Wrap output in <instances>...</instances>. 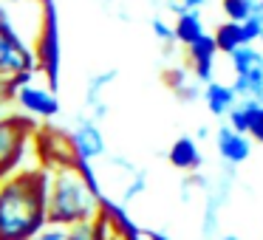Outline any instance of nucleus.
I'll list each match as a JSON object with an SVG mask.
<instances>
[{
    "label": "nucleus",
    "mask_w": 263,
    "mask_h": 240,
    "mask_svg": "<svg viewBox=\"0 0 263 240\" xmlns=\"http://www.w3.org/2000/svg\"><path fill=\"white\" fill-rule=\"evenodd\" d=\"M48 172L17 170L0 181V240H31L46 226Z\"/></svg>",
    "instance_id": "1"
},
{
    "label": "nucleus",
    "mask_w": 263,
    "mask_h": 240,
    "mask_svg": "<svg viewBox=\"0 0 263 240\" xmlns=\"http://www.w3.org/2000/svg\"><path fill=\"white\" fill-rule=\"evenodd\" d=\"M102 206L99 184L91 172V164L63 167L48 172L46 187V221L54 226H74L93 221Z\"/></svg>",
    "instance_id": "2"
},
{
    "label": "nucleus",
    "mask_w": 263,
    "mask_h": 240,
    "mask_svg": "<svg viewBox=\"0 0 263 240\" xmlns=\"http://www.w3.org/2000/svg\"><path fill=\"white\" fill-rule=\"evenodd\" d=\"M37 122L26 113H0V181L20 170Z\"/></svg>",
    "instance_id": "3"
},
{
    "label": "nucleus",
    "mask_w": 263,
    "mask_h": 240,
    "mask_svg": "<svg viewBox=\"0 0 263 240\" xmlns=\"http://www.w3.org/2000/svg\"><path fill=\"white\" fill-rule=\"evenodd\" d=\"M31 144H34V155H37V161H40V170H46V172L80 164L77 155H74V144H71L68 127L37 125L34 136H31Z\"/></svg>",
    "instance_id": "4"
},
{
    "label": "nucleus",
    "mask_w": 263,
    "mask_h": 240,
    "mask_svg": "<svg viewBox=\"0 0 263 240\" xmlns=\"http://www.w3.org/2000/svg\"><path fill=\"white\" fill-rule=\"evenodd\" d=\"M68 133H71L74 155H77L80 164H91V161L108 155V144H105V136H102V130H99V122H93L88 113L77 116L74 125L68 127Z\"/></svg>",
    "instance_id": "5"
},
{
    "label": "nucleus",
    "mask_w": 263,
    "mask_h": 240,
    "mask_svg": "<svg viewBox=\"0 0 263 240\" xmlns=\"http://www.w3.org/2000/svg\"><path fill=\"white\" fill-rule=\"evenodd\" d=\"M34 51L17 34H0V76L17 79V76H34Z\"/></svg>",
    "instance_id": "6"
},
{
    "label": "nucleus",
    "mask_w": 263,
    "mask_h": 240,
    "mask_svg": "<svg viewBox=\"0 0 263 240\" xmlns=\"http://www.w3.org/2000/svg\"><path fill=\"white\" fill-rule=\"evenodd\" d=\"M12 102H17L20 110H23L29 119H54V116L60 113L57 93H54L51 88H40V85H31V82H26V85H20L17 91H14Z\"/></svg>",
    "instance_id": "7"
},
{
    "label": "nucleus",
    "mask_w": 263,
    "mask_h": 240,
    "mask_svg": "<svg viewBox=\"0 0 263 240\" xmlns=\"http://www.w3.org/2000/svg\"><path fill=\"white\" fill-rule=\"evenodd\" d=\"M215 150L221 155L223 167H238L243 161H249L252 155V138L243 136V133H235L229 125H221L215 130Z\"/></svg>",
    "instance_id": "8"
},
{
    "label": "nucleus",
    "mask_w": 263,
    "mask_h": 240,
    "mask_svg": "<svg viewBox=\"0 0 263 240\" xmlns=\"http://www.w3.org/2000/svg\"><path fill=\"white\" fill-rule=\"evenodd\" d=\"M37 68L46 71V76L51 79V91L57 85V68H60V46H57V20H54V12L48 6V17H46V29L40 34V48L34 51Z\"/></svg>",
    "instance_id": "9"
},
{
    "label": "nucleus",
    "mask_w": 263,
    "mask_h": 240,
    "mask_svg": "<svg viewBox=\"0 0 263 240\" xmlns=\"http://www.w3.org/2000/svg\"><path fill=\"white\" fill-rule=\"evenodd\" d=\"M187 57H190V68H193V76L198 85H206L212 82V74H215V57L218 48L212 43V34H204L201 40H195L193 46H187Z\"/></svg>",
    "instance_id": "10"
},
{
    "label": "nucleus",
    "mask_w": 263,
    "mask_h": 240,
    "mask_svg": "<svg viewBox=\"0 0 263 240\" xmlns=\"http://www.w3.org/2000/svg\"><path fill=\"white\" fill-rule=\"evenodd\" d=\"M167 161H170L176 170L181 172H195L201 170V164H204V153H201L198 142H195L193 136H178L176 142H173V147L167 150Z\"/></svg>",
    "instance_id": "11"
},
{
    "label": "nucleus",
    "mask_w": 263,
    "mask_h": 240,
    "mask_svg": "<svg viewBox=\"0 0 263 240\" xmlns=\"http://www.w3.org/2000/svg\"><path fill=\"white\" fill-rule=\"evenodd\" d=\"M201 99L206 102V108H210L212 116H227L229 110L235 108V102H238V96L232 93V88L227 85V82H206V85H201Z\"/></svg>",
    "instance_id": "12"
},
{
    "label": "nucleus",
    "mask_w": 263,
    "mask_h": 240,
    "mask_svg": "<svg viewBox=\"0 0 263 240\" xmlns=\"http://www.w3.org/2000/svg\"><path fill=\"white\" fill-rule=\"evenodd\" d=\"M110 79H116V68H108L105 74H99V76H91V82H88V91H85V105H88V110H91V119L93 122H102L105 116H108V108H105V102L99 99V93L105 91V88L110 85Z\"/></svg>",
    "instance_id": "13"
},
{
    "label": "nucleus",
    "mask_w": 263,
    "mask_h": 240,
    "mask_svg": "<svg viewBox=\"0 0 263 240\" xmlns=\"http://www.w3.org/2000/svg\"><path fill=\"white\" fill-rule=\"evenodd\" d=\"M206 31H204V20H201V12H184L178 14L176 26H173V37H176L178 46H193L195 40H201Z\"/></svg>",
    "instance_id": "14"
},
{
    "label": "nucleus",
    "mask_w": 263,
    "mask_h": 240,
    "mask_svg": "<svg viewBox=\"0 0 263 240\" xmlns=\"http://www.w3.org/2000/svg\"><path fill=\"white\" fill-rule=\"evenodd\" d=\"M164 85L170 88L181 102H195V99H201V85L198 82H190L187 68H167L164 71Z\"/></svg>",
    "instance_id": "15"
},
{
    "label": "nucleus",
    "mask_w": 263,
    "mask_h": 240,
    "mask_svg": "<svg viewBox=\"0 0 263 240\" xmlns=\"http://www.w3.org/2000/svg\"><path fill=\"white\" fill-rule=\"evenodd\" d=\"M212 43H215V48H218V54H232V51H238L240 46H246L243 43V31H240V23H221L215 29V34H212Z\"/></svg>",
    "instance_id": "16"
},
{
    "label": "nucleus",
    "mask_w": 263,
    "mask_h": 240,
    "mask_svg": "<svg viewBox=\"0 0 263 240\" xmlns=\"http://www.w3.org/2000/svg\"><path fill=\"white\" fill-rule=\"evenodd\" d=\"M229 59H232L235 76H240V74H246V71H252V68H257V65H263V54L257 51L255 46H240L238 51L229 54Z\"/></svg>",
    "instance_id": "17"
},
{
    "label": "nucleus",
    "mask_w": 263,
    "mask_h": 240,
    "mask_svg": "<svg viewBox=\"0 0 263 240\" xmlns=\"http://www.w3.org/2000/svg\"><path fill=\"white\" fill-rule=\"evenodd\" d=\"M221 6H223V14L229 17V23H243L246 17L255 14L257 0H221Z\"/></svg>",
    "instance_id": "18"
},
{
    "label": "nucleus",
    "mask_w": 263,
    "mask_h": 240,
    "mask_svg": "<svg viewBox=\"0 0 263 240\" xmlns=\"http://www.w3.org/2000/svg\"><path fill=\"white\" fill-rule=\"evenodd\" d=\"M249 102V127H246V136L255 138L257 144H263V105L255 99H246Z\"/></svg>",
    "instance_id": "19"
},
{
    "label": "nucleus",
    "mask_w": 263,
    "mask_h": 240,
    "mask_svg": "<svg viewBox=\"0 0 263 240\" xmlns=\"http://www.w3.org/2000/svg\"><path fill=\"white\" fill-rule=\"evenodd\" d=\"M144 189H147V175L136 170V172L130 175V184H127V187H125V192H122V206H127L133 198H139V195H142Z\"/></svg>",
    "instance_id": "20"
},
{
    "label": "nucleus",
    "mask_w": 263,
    "mask_h": 240,
    "mask_svg": "<svg viewBox=\"0 0 263 240\" xmlns=\"http://www.w3.org/2000/svg\"><path fill=\"white\" fill-rule=\"evenodd\" d=\"M150 29H153L156 40H159L161 46L167 48V51H170V48L176 46V37H173V29H170V26H167L161 17H153V20H150Z\"/></svg>",
    "instance_id": "21"
},
{
    "label": "nucleus",
    "mask_w": 263,
    "mask_h": 240,
    "mask_svg": "<svg viewBox=\"0 0 263 240\" xmlns=\"http://www.w3.org/2000/svg\"><path fill=\"white\" fill-rule=\"evenodd\" d=\"M31 240H68V232H65V226H54V223H46V226H43Z\"/></svg>",
    "instance_id": "22"
},
{
    "label": "nucleus",
    "mask_w": 263,
    "mask_h": 240,
    "mask_svg": "<svg viewBox=\"0 0 263 240\" xmlns=\"http://www.w3.org/2000/svg\"><path fill=\"white\" fill-rule=\"evenodd\" d=\"M12 96H14V85H12V79L0 76V110H3L9 102H12Z\"/></svg>",
    "instance_id": "23"
},
{
    "label": "nucleus",
    "mask_w": 263,
    "mask_h": 240,
    "mask_svg": "<svg viewBox=\"0 0 263 240\" xmlns=\"http://www.w3.org/2000/svg\"><path fill=\"white\" fill-rule=\"evenodd\" d=\"M0 34H17V31L12 29V23H9L6 12H3V6H0Z\"/></svg>",
    "instance_id": "24"
},
{
    "label": "nucleus",
    "mask_w": 263,
    "mask_h": 240,
    "mask_svg": "<svg viewBox=\"0 0 263 240\" xmlns=\"http://www.w3.org/2000/svg\"><path fill=\"white\" fill-rule=\"evenodd\" d=\"M142 237L144 240H173V237H167L164 232H153V229H142Z\"/></svg>",
    "instance_id": "25"
},
{
    "label": "nucleus",
    "mask_w": 263,
    "mask_h": 240,
    "mask_svg": "<svg viewBox=\"0 0 263 240\" xmlns=\"http://www.w3.org/2000/svg\"><path fill=\"white\" fill-rule=\"evenodd\" d=\"M206 136H210V127L204 125V127H198V133H195L193 138H195V142H201V138H206Z\"/></svg>",
    "instance_id": "26"
},
{
    "label": "nucleus",
    "mask_w": 263,
    "mask_h": 240,
    "mask_svg": "<svg viewBox=\"0 0 263 240\" xmlns=\"http://www.w3.org/2000/svg\"><path fill=\"white\" fill-rule=\"evenodd\" d=\"M9 3H34V0H9ZM40 3H48V0H40Z\"/></svg>",
    "instance_id": "27"
},
{
    "label": "nucleus",
    "mask_w": 263,
    "mask_h": 240,
    "mask_svg": "<svg viewBox=\"0 0 263 240\" xmlns=\"http://www.w3.org/2000/svg\"><path fill=\"white\" fill-rule=\"evenodd\" d=\"M221 240H240V237H238V234H223Z\"/></svg>",
    "instance_id": "28"
},
{
    "label": "nucleus",
    "mask_w": 263,
    "mask_h": 240,
    "mask_svg": "<svg viewBox=\"0 0 263 240\" xmlns=\"http://www.w3.org/2000/svg\"><path fill=\"white\" fill-rule=\"evenodd\" d=\"M257 46H260V48H257V51H260V54H263V34H260V37H257Z\"/></svg>",
    "instance_id": "29"
},
{
    "label": "nucleus",
    "mask_w": 263,
    "mask_h": 240,
    "mask_svg": "<svg viewBox=\"0 0 263 240\" xmlns=\"http://www.w3.org/2000/svg\"><path fill=\"white\" fill-rule=\"evenodd\" d=\"M167 3H184V0H167Z\"/></svg>",
    "instance_id": "30"
},
{
    "label": "nucleus",
    "mask_w": 263,
    "mask_h": 240,
    "mask_svg": "<svg viewBox=\"0 0 263 240\" xmlns=\"http://www.w3.org/2000/svg\"><path fill=\"white\" fill-rule=\"evenodd\" d=\"M260 3H263V0H260Z\"/></svg>",
    "instance_id": "31"
}]
</instances>
